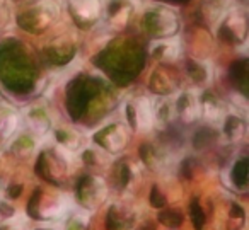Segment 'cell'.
Listing matches in <instances>:
<instances>
[{"label": "cell", "mask_w": 249, "mask_h": 230, "mask_svg": "<svg viewBox=\"0 0 249 230\" xmlns=\"http://www.w3.org/2000/svg\"><path fill=\"white\" fill-rule=\"evenodd\" d=\"M38 230H50V229H38Z\"/></svg>", "instance_id": "cell-7"}, {"label": "cell", "mask_w": 249, "mask_h": 230, "mask_svg": "<svg viewBox=\"0 0 249 230\" xmlns=\"http://www.w3.org/2000/svg\"><path fill=\"white\" fill-rule=\"evenodd\" d=\"M174 111L178 113V116L184 121V123H191V121H196L201 116V106L200 99L195 96L193 92H184L181 94V97L178 99Z\"/></svg>", "instance_id": "cell-2"}, {"label": "cell", "mask_w": 249, "mask_h": 230, "mask_svg": "<svg viewBox=\"0 0 249 230\" xmlns=\"http://www.w3.org/2000/svg\"><path fill=\"white\" fill-rule=\"evenodd\" d=\"M133 124L142 131L152 130L156 118H154V106L147 97H139L133 104Z\"/></svg>", "instance_id": "cell-3"}, {"label": "cell", "mask_w": 249, "mask_h": 230, "mask_svg": "<svg viewBox=\"0 0 249 230\" xmlns=\"http://www.w3.org/2000/svg\"><path fill=\"white\" fill-rule=\"evenodd\" d=\"M19 124V116L16 113H4L0 116V138L7 140Z\"/></svg>", "instance_id": "cell-5"}, {"label": "cell", "mask_w": 249, "mask_h": 230, "mask_svg": "<svg viewBox=\"0 0 249 230\" xmlns=\"http://www.w3.org/2000/svg\"><path fill=\"white\" fill-rule=\"evenodd\" d=\"M200 106H201V114H203L210 123H220V121H224V118H225L224 106H222L220 101H217L215 97L208 96V99L200 101Z\"/></svg>", "instance_id": "cell-4"}, {"label": "cell", "mask_w": 249, "mask_h": 230, "mask_svg": "<svg viewBox=\"0 0 249 230\" xmlns=\"http://www.w3.org/2000/svg\"><path fill=\"white\" fill-rule=\"evenodd\" d=\"M29 124L35 128V131L43 133V131H46L50 128V120L46 118V114L43 111L35 109L29 113Z\"/></svg>", "instance_id": "cell-6"}, {"label": "cell", "mask_w": 249, "mask_h": 230, "mask_svg": "<svg viewBox=\"0 0 249 230\" xmlns=\"http://www.w3.org/2000/svg\"><path fill=\"white\" fill-rule=\"evenodd\" d=\"M69 9L72 19L80 28H90L103 16L101 0H69Z\"/></svg>", "instance_id": "cell-1"}]
</instances>
